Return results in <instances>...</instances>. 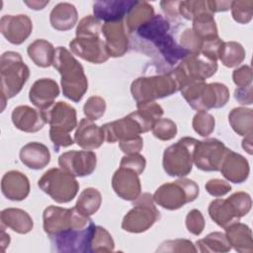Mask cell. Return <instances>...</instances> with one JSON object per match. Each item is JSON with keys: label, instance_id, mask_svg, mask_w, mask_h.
<instances>
[{"label": "cell", "instance_id": "obj_4", "mask_svg": "<svg viewBox=\"0 0 253 253\" xmlns=\"http://www.w3.org/2000/svg\"><path fill=\"white\" fill-rule=\"evenodd\" d=\"M177 91H179V87L170 70L138 77L130 85V93L136 104L153 102L171 96Z\"/></svg>", "mask_w": 253, "mask_h": 253}, {"label": "cell", "instance_id": "obj_37", "mask_svg": "<svg viewBox=\"0 0 253 253\" xmlns=\"http://www.w3.org/2000/svg\"><path fill=\"white\" fill-rule=\"evenodd\" d=\"M102 204V195L100 191L95 188H86L84 189L76 202L75 208L85 215H92L100 209Z\"/></svg>", "mask_w": 253, "mask_h": 253}, {"label": "cell", "instance_id": "obj_17", "mask_svg": "<svg viewBox=\"0 0 253 253\" xmlns=\"http://www.w3.org/2000/svg\"><path fill=\"white\" fill-rule=\"evenodd\" d=\"M41 112L45 124L50 126L49 129L70 132L78 126L76 110L65 102H56Z\"/></svg>", "mask_w": 253, "mask_h": 253}, {"label": "cell", "instance_id": "obj_35", "mask_svg": "<svg viewBox=\"0 0 253 253\" xmlns=\"http://www.w3.org/2000/svg\"><path fill=\"white\" fill-rule=\"evenodd\" d=\"M211 12H204L193 19L192 31L202 41L218 38L217 27Z\"/></svg>", "mask_w": 253, "mask_h": 253}, {"label": "cell", "instance_id": "obj_46", "mask_svg": "<svg viewBox=\"0 0 253 253\" xmlns=\"http://www.w3.org/2000/svg\"><path fill=\"white\" fill-rule=\"evenodd\" d=\"M227 200L233 206L234 210L236 211V212L240 218L242 216L246 215L251 210L252 200L248 193L236 192V193H233L231 196H229L227 198Z\"/></svg>", "mask_w": 253, "mask_h": 253}, {"label": "cell", "instance_id": "obj_42", "mask_svg": "<svg viewBox=\"0 0 253 253\" xmlns=\"http://www.w3.org/2000/svg\"><path fill=\"white\" fill-rule=\"evenodd\" d=\"M192 126L194 130L198 134H200L201 136L207 137L214 130L215 121L213 116L211 115L210 113L205 111H200L194 116Z\"/></svg>", "mask_w": 253, "mask_h": 253}, {"label": "cell", "instance_id": "obj_5", "mask_svg": "<svg viewBox=\"0 0 253 253\" xmlns=\"http://www.w3.org/2000/svg\"><path fill=\"white\" fill-rule=\"evenodd\" d=\"M200 193L198 184L181 177L174 182L162 184L152 195L155 204L168 211H176L194 202Z\"/></svg>", "mask_w": 253, "mask_h": 253}, {"label": "cell", "instance_id": "obj_43", "mask_svg": "<svg viewBox=\"0 0 253 253\" xmlns=\"http://www.w3.org/2000/svg\"><path fill=\"white\" fill-rule=\"evenodd\" d=\"M152 133L153 135L160 139V140H170L174 138L177 134V126L176 124L167 118H160L157 120L152 128Z\"/></svg>", "mask_w": 253, "mask_h": 253}, {"label": "cell", "instance_id": "obj_58", "mask_svg": "<svg viewBox=\"0 0 253 253\" xmlns=\"http://www.w3.org/2000/svg\"><path fill=\"white\" fill-rule=\"evenodd\" d=\"M210 10L211 13H217V12H224L230 9V5L232 1H216V0H208Z\"/></svg>", "mask_w": 253, "mask_h": 253}, {"label": "cell", "instance_id": "obj_2", "mask_svg": "<svg viewBox=\"0 0 253 253\" xmlns=\"http://www.w3.org/2000/svg\"><path fill=\"white\" fill-rule=\"evenodd\" d=\"M180 92L189 106L198 112L221 108L229 100L227 86L218 82L189 83L183 86Z\"/></svg>", "mask_w": 253, "mask_h": 253}, {"label": "cell", "instance_id": "obj_9", "mask_svg": "<svg viewBox=\"0 0 253 253\" xmlns=\"http://www.w3.org/2000/svg\"><path fill=\"white\" fill-rule=\"evenodd\" d=\"M198 139L190 136L180 138L163 152V169L171 177H185L192 171L193 154Z\"/></svg>", "mask_w": 253, "mask_h": 253}, {"label": "cell", "instance_id": "obj_11", "mask_svg": "<svg viewBox=\"0 0 253 253\" xmlns=\"http://www.w3.org/2000/svg\"><path fill=\"white\" fill-rule=\"evenodd\" d=\"M153 124L144 119L138 111L117 121L105 124L102 128L105 133V140L109 143L121 142L140 135V133L149 131Z\"/></svg>", "mask_w": 253, "mask_h": 253}, {"label": "cell", "instance_id": "obj_27", "mask_svg": "<svg viewBox=\"0 0 253 253\" xmlns=\"http://www.w3.org/2000/svg\"><path fill=\"white\" fill-rule=\"evenodd\" d=\"M19 157L21 162L30 169H43L50 162V152L48 148L37 141H32L25 144L20 152Z\"/></svg>", "mask_w": 253, "mask_h": 253}, {"label": "cell", "instance_id": "obj_57", "mask_svg": "<svg viewBox=\"0 0 253 253\" xmlns=\"http://www.w3.org/2000/svg\"><path fill=\"white\" fill-rule=\"evenodd\" d=\"M180 1H161L160 6L164 14L167 16V20H177L179 15L178 11V6H179Z\"/></svg>", "mask_w": 253, "mask_h": 253}, {"label": "cell", "instance_id": "obj_45", "mask_svg": "<svg viewBox=\"0 0 253 253\" xmlns=\"http://www.w3.org/2000/svg\"><path fill=\"white\" fill-rule=\"evenodd\" d=\"M102 23L93 15H88L80 20L76 28V37L102 35Z\"/></svg>", "mask_w": 253, "mask_h": 253}, {"label": "cell", "instance_id": "obj_32", "mask_svg": "<svg viewBox=\"0 0 253 253\" xmlns=\"http://www.w3.org/2000/svg\"><path fill=\"white\" fill-rule=\"evenodd\" d=\"M27 52L37 66L45 68L52 65L55 48L49 42L43 39H38L29 44Z\"/></svg>", "mask_w": 253, "mask_h": 253}, {"label": "cell", "instance_id": "obj_54", "mask_svg": "<svg viewBox=\"0 0 253 253\" xmlns=\"http://www.w3.org/2000/svg\"><path fill=\"white\" fill-rule=\"evenodd\" d=\"M70 132H63L49 129V138L53 144L54 151L58 152L60 148L72 145L75 141L69 134Z\"/></svg>", "mask_w": 253, "mask_h": 253}, {"label": "cell", "instance_id": "obj_23", "mask_svg": "<svg viewBox=\"0 0 253 253\" xmlns=\"http://www.w3.org/2000/svg\"><path fill=\"white\" fill-rule=\"evenodd\" d=\"M59 95L57 83L50 78H41L34 82L30 91L29 99L39 110H45L54 104Z\"/></svg>", "mask_w": 253, "mask_h": 253}, {"label": "cell", "instance_id": "obj_39", "mask_svg": "<svg viewBox=\"0 0 253 253\" xmlns=\"http://www.w3.org/2000/svg\"><path fill=\"white\" fill-rule=\"evenodd\" d=\"M115 249V242L109 231L99 225H96L91 242V253L112 252Z\"/></svg>", "mask_w": 253, "mask_h": 253}, {"label": "cell", "instance_id": "obj_44", "mask_svg": "<svg viewBox=\"0 0 253 253\" xmlns=\"http://www.w3.org/2000/svg\"><path fill=\"white\" fill-rule=\"evenodd\" d=\"M106 101L100 96H91L83 106V112L86 119L97 121L103 117L106 111Z\"/></svg>", "mask_w": 253, "mask_h": 253}, {"label": "cell", "instance_id": "obj_21", "mask_svg": "<svg viewBox=\"0 0 253 253\" xmlns=\"http://www.w3.org/2000/svg\"><path fill=\"white\" fill-rule=\"evenodd\" d=\"M136 2L134 0L96 1L93 4V16L104 23L123 21Z\"/></svg>", "mask_w": 253, "mask_h": 253}, {"label": "cell", "instance_id": "obj_60", "mask_svg": "<svg viewBox=\"0 0 253 253\" xmlns=\"http://www.w3.org/2000/svg\"><path fill=\"white\" fill-rule=\"evenodd\" d=\"M24 3L33 10H42L43 9L49 1H24Z\"/></svg>", "mask_w": 253, "mask_h": 253}, {"label": "cell", "instance_id": "obj_26", "mask_svg": "<svg viewBox=\"0 0 253 253\" xmlns=\"http://www.w3.org/2000/svg\"><path fill=\"white\" fill-rule=\"evenodd\" d=\"M11 118L16 128L24 132H37L41 130L45 124L41 110L38 111L27 105L14 108Z\"/></svg>", "mask_w": 253, "mask_h": 253}, {"label": "cell", "instance_id": "obj_6", "mask_svg": "<svg viewBox=\"0 0 253 253\" xmlns=\"http://www.w3.org/2000/svg\"><path fill=\"white\" fill-rule=\"evenodd\" d=\"M216 70L217 61L202 53H189L170 71L180 91L183 86L189 83L206 81V79L214 75Z\"/></svg>", "mask_w": 253, "mask_h": 253}, {"label": "cell", "instance_id": "obj_33", "mask_svg": "<svg viewBox=\"0 0 253 253\" xmlns=\"http://www.w3.org/2000/svg\"><path fill=\"white\" fill-rule=\"evenodd\" d=\"M154 8L146 1H137L126 16V30L127 34L133 33L139 26L146 23L154 16Z\"/></svg>", "mask_w": 253, "mask_h": 253}, {"label": "cell", "instance_id": "obj_59", "mask_svg": "<svg viewBox=\"0 0 253 253\" xmlns=\"http://www.w3.org/2000/svg\"><path fill=\"white\" fill-rule=\"evenodd\" d=\"M10 243V235L8 233H6L5 229H4V225L1 224V241H0V245H1V251L4 252L6 250V248L9 246Z\"/></svg>", "mask_w": 253, "mask_h": 253}, {"label": "cell", "instance_id": "obj_52", "mask_svg": "<svg viewBox=\"0 0 253 253\" xmlns=\"http://www.w3.org/2000/svg\"><path fill=\"white\" fill-rule=\"evenodd\" d=\"M206 191L213 197L219 198L222 197L224 195H226L227 193H229L231 191V186L230 184L225 181V180H221V179H211L209 180L206 185H205Z\"/></svg>", "mask_w": 253, "mask_h": 253}, {"label": "cell", "instance_id": "obj_51", "mask_svg": "<svg viewBox=\"0 0 253 253\" xmlns=\"http://www.w3.org/2000/svg\"><path fill=\"white\" fill-rule=\"evenodd\" d=\"M120 166L126 167L129 169L134 170L138 175H140L146 166V160L143 155L139 153H133V154H126L121 162Z\"/></svg>", "mask_w": 253, "mask_h": 253}, {"label": "cell", "instance_id": "obj_1", "mask_svg": "<svg viewBox=\"0 0 253 253\" xmlns=\"http://www.w3.org/2000/svg\"><path fill=\"white\" fill-rule=\"evenodd\" d=\"M52 66L61 76V87L64 97L77 103L88 90V80L81 63L63 46L55 48Z\"/></svg>", "mask_w": 253, "mask_h": 253}, {"label": "cell", "instance_id": "obj_16", "mask_svg": "<svg viewBox=\"0 0 253 253\" xmlns=\"http://www.w3.org/2000/svg\"><path fill=\"white\" fill-rule=\"evenodd\" d=\"M58 165L74 177L89 176L96 169L97 156L92 150H69L58 157Z\"/></svg>", "mask_w": 253, "mask_h": 253}, {"label": "cell", "instance_id": "obj_38", "mask_svg": "<svg viewBox=\"0 0 253 253\" xmlns=\"http://www.w3.org/2000/svg\"><path fill=\"white\" fill-rule=\"evenodd\" d=\"M199 251L203 253L207 252H228L231 249V246L225 236V233L214 231L208 234L206 237L199 239L197 241Z\"/></svg>", "mask_w": 253, "mask_h": 253}, {"label": "cell", "instance_id": "obj_50", "mask_svg": "<svg viewBox=\"0 0 253 253\" xmlns=\"http://www.w3.org/2000/svg\"><path fill=\"white\" fill-rule=\"evenodd\" d=\"M185 223L188 231L193 235H197V236L203 232L206 224L204 215L199 210H196V209L188 212Z\"/></svg>", "mask_w": 253, "mask_h": 253}, {"label": "cell", "instance_id": "obj_30", "mask_svg": "<svg viewBox=\"0 0 253 253\" xmlns=\"http://www.w3.org/2000/svg\"><path fill=\"white\" fill-rule=\"evenodd\" d=\"M78 20V13L75 6L68 2L56 4L49 15L51 27L57 31L71 30Z\"/></svg>", "mask_w": 253, "mask_h": 253}, {"label": "cell", "instance_id": "obj_29", "mask_svg": "<svg viewBox=\"0 0 253 253\" xmlns=\"http://www.w3.org/2000/svg\"><path fill=\"white\" fill-rule=\"evenodd\" d=\"M1 224L11 228L13 231L26 234L34 227V221L31 215L24 210L18 208H8L0 213Z\"/></svg>", "mask_w": 253, "mask_h": 253}, {"label": "cell", "instance_id": "obj_15", "mask_svg": "<svg viewBox=\"0 0 253 253\" xmlns=\"http://www.w3.org/2000/svg\"><path fill=\"white\" fill-rule=\"evenodd\" d=\"M69 47L72 53L94 64L103 63L110 57L101 35L75 37L69 42Z\"/></svg>", "mask_w": 253, "mask_h": 253}, {"label": "cell", "instance_id": "obj_25", "mask_svg": "<svg viewBox=\"0 0 253 253\" xmlns=\"http://www.w3.org/2000/svg\"><path fill=\"white\" fill-rule=\"evenodd\" d=\"M105 140V133L102 126L94 124L93 121L82 119L76 127L74 141L84 150L99 148Z\"/></svg>", "mask_w": 253, "mask_h": 253}, {"label": "cell", "instance_id": "obj_13", "mask_svg": "<svg viewBox=\"0 0 253 253\" xmlns=\"http://www.w3.org/2000/svg\"><path fill=\"white\" fill-rule=\"evenodd\" d=\"M227 149L224 143L216 138L198 140L193 154L194 164L202 171H219Z\"/></svg>", "mask_w": 253, "mask_h": 253}, {"label": "cell", "instance_id": "obj_12", "mask_svg": "<svg viewBox=\"0 0 253 253\" xmlns=\"http://www.w3.org/2000/svg\"><path fill=\"white\" fill-rule=\"evenodd\" d=\"M96 224L93 222L85 228H72L50 236L51 251L59 253H91V242Z\"/></svg>", "mask_w": 253, "mask_h": 253}, {"label": "cell", "instance_id": "obj_40", "mask_svg": "<svg viewBox=\"0 0 253 253\" xmlns=\"http://www.w3.org/2000/svg\"><path fill=\"white\" fill-rule=\"evenodd\" d=\"M179 15L186 20L193 21L198 15L204 12H211L210 10L208 0H188L180 1L178 6ZM213 14V13H212Z\"/></svg>", "mask_w": 253, "mask_h": 253}, {"label": "cell", "instance_id": "obj_31", "mask_svg": "<svg viewBox=\"0 0 253 253\" xmlns=\"http://www.w3.org/2000/svg\"><path fill=\"white\" fill-rule=\"evenodd\" d=\"M208 211L210 217L218 226L224 229L240 219L233 206L227 199L218 198L213 200L211 202Z\"/></svg>", "mask_w": 253, "mask_h": 253}, {"label": "cell", "instance_id": "obj_47", "mask_svg": "<svg viewBox=\"0 0 253 253\" xmlns=\"http://www.w3.org/2000/svg\"><path fill=\"white\" fill-rule=\"evenodd\" d=\"M157 252H197L198 249L194 243L188 239L167 240L161 243L157 248Z\"/></svg>", "mask_w": 253, "mask_h": 253}, {"label": "cell", "instance_id": "obj_48", "mask_svg": "<svg viewBox=\"0 0 253 253\" xmlns=\"http://www.w3.org/2000/svg\"><path fill=\"white\" fill-rule=\"evenodd\" d=\"M137 111L150 123L154 125V123L159 120L163 116L162 107L157 104L155 101L153 102H145V103H137L136 104Z\"/></svg>", "mask_w": 253, "mask_h": 253}, {"label": "cell", "instance_id": "obj_56", "mask_svg": "<svg viewBox=\"0 0 253 253\" xmlns=\"http://www.w3.org/2000/svg\"><path fill=\"white\" fill-rule=\"evenodd\" d=\"M234 98L241 105H251L253 103L252 85L247 87H237L234 91Z\"/></svg>", "mask_w": 253, "mask_h": 253}, {"label": "cell", "instance_id": "obj_41", "mask_svg": "<svg viewBox=\"0 0 253 253\" xmlns=\"http://www.w3.org/2000/svg\"><path fill=\"white\" fill-rule=\"evenodd\" d=\"M232 18L239 24H248L253 16L252 0H236L230 5Z\"/></svg>", "mask_w": 253, "mask_h": 253}, {"label": "cell", "instance_id": "obj_14", "mask_svg": "<svg viewBox=\"0 0 253 253\" xmlns=\"http://www.w3.org/2000/svg\"><path fill=\"white\" fill-rule=\"evenodd\" d=\"M170 32V22L162 15H154L146 23L139 26L129 36L133 48L146 53L149 47L161 37Z\"/></svg>", "mask_w": 253, "mask_h": 253}, {"label": "cell", "instance_id": "obj_18", "mask_svg": "<svg viewBox=\"0 0 253 253\" xmlns=\"http://www.w3.org/2000/svg\"><path fill=\"white\" fill-rule=\"evenodd\" d=\"M33 23L25 14L4 15L0 19V32L12 44L23 43L32 34Z\"/></svg>", "mask_w": 253, "mask_h": 253}, {"label": "cell", "instance_id": "obj_24", "mask_svg": "<svg viewBox=\"0 0 253 253\" xmlns=\"http://www.w3.org/2000/svg\"><path fill=\"white\" fill-rule=\"evenodd\" d=\"M31 186L28 177L20 171L6 172L1 180V192L10 201H23L30 194Z\"/></svg>", "mask_w": 253, "mask_h": 253}, {"label": "cell", "instance_id": "obj_22", "mask_svg": "<svg viewBox=\"0 0 253 253\" xmlns=\"http://www.w3.org/2000/svg\"><path fill=\"white\" fill-rule=\"evenodd\" d=\"M219 171L227 181L240 184L245 182L248 178L250 168L244 156L228 148L221 162Z\"/></svg>", "mask_w": 253, "mask_h": 253}, {"label": "cell", "instance_id": "obj_10", "mask_svg": "<svg viewBox=\"0 0 253 253\" xmlns=\"http://www.w3.org/2000/svg\"><path fill=\"white\" fill-rule=\"evenodd\" d=\"M132 206L122 221V228L127 232H144L160 218V211L149 193L141 194L133 201Z\"/></svg>", "mask_w": 253, "mask_h": 253}, {"label": "cell", "instance_id": "obj_53", "mask_svg": "<svg viewBox=\"0 0 253 253\" xmlns=\"http://www.w3.org/2000/svg\"><path fill=\"white\" fill-rule=\"evenodd\" d=\"M232 79L237 87L252 85V69L249 65H241L232 72Z\"/></svg>", "mask_w": 253, "mask_h": 253}, {"label": "cell", "instance_id": "obj_61", "mask_svg": "<svg viewBox=\"0 0 253 253\" xmlns=\"http://www.w3.org/2000/svg\"><path fill=\"white\" fill-rule=\"evenodd\" d=\"M242 147L243 149L248 153V154H252V133H249L247 135H245L244 139L242 140Z\"/></svg>", "mask_w": 253, "mask_h": 253}, {"label": "cell", "instance_id": "obj_36", "mask_svg": "<svg viewBox=\"0 0 253 253\" xmlns=\"http://www.w3.org/2000/svg\"><path fill=\"white\" fill-rule=\"evenodd\" d=\"M245 49L237 42H223L219 50L218 59L228 68L240 65L245 59Z\"/></svg>", "mask_w": 253, "mask_h": 253}, {"label": "cell", "instance_id": "obj_20", "mask_svg": "<svg viewBox=\"0 0 253 253\" xmlns=\"http://www.w3.org/2000/svg\"><path fill=\"white\" fill-rule=\"evenodd\" d=\"M123 21L103 23L102 36L110 57H121L128 49L129 41Z\"/></svg>", "mask_w": 253, "mask_h": 253}, {"label": "cell", "instance_id": "obj_55", "mask_svg": "<svg viewBox=\"0 0 253 253\" xmlns=\"http://www.w3.org/2000/svg\"><path fill=\"white\" fill-rule=\"evenodd\" d=\"M120 149L125 154H133V153H139V151L143 147V139L140 135L133 137L131 139L124 140L119 142Z\"/></svg>", "mask_w": 253, "mask_h": 253}, {"label": "cell", "instance_id": "obj_28", "mask_svg": "<svg viewBox=\"0 0 253 253\" xmlns=\"http://www.w3.org/2000/svg\"><path fill=\"white\" fill-rule=\"evenodd\" d=\"M225 236L235 251L239 253L253 252L252 231L248 225L237 221L225 228Z\"/></svg>", "mask_w": 253, "mask_h": 253}, {"label": "cell", "instance_id": "obj_8", "mask_svg": "<svg viewBox=\"0 0 253 253\" xmlns=\"http://www.w3.org/2000/svg\"><path fill=\"white\" fill-rule=\"evenodd\" d=\"M40 189L58 204L71 202L79 191L75 177L61 168H51L39 179Z\"/></svg>", "mask_w": 253, "mask_h": 253}, {"label": "cell", "instance_id": "obj_7", "mask_svg": "<svg viewBox=\"0 0 253 253\" xmlns=\"http://www.w3.org/2000/svg\"><path fill=\"white\" fill-rule=\"evenodd\" d=\"M42 226L48 237L57 235L72 228H85L93 223L90 216L81 213L75 207L65 209L49 206L42 213Z\"/></svg>", "mask_w": 253, "mask_h": 253}, {"label": "cell", "instance_id": "obj_34", "mask_svg": "<svg viewBox=\"0 0 253 253\" xmlns=\"http://www.w3.org/2000/svg\"><path fill=\"white\" fill-rule=\"evenodd\" d=\"M228 122L232 129L241 136L253 133V110L250 108L232 109L228 115Z\"/></svg>", "mask_w": 253, "mask_h": 253}, {"label": "cell", "instance_id": "obj_19", "mask_svg": "<svg viewBox=\"0 0 253 253\" xmlns=\"http://www.w3.org/2000/svg\"><path fill=\"white\" fill-rule=\"evenodd\" d=\"M115 193L125 201H134L141 195L139 175L132 169L120 166L112 177Z\"/></svg>", "mask_w": 253, "mask_h": 253}, {"label": "cell", "instance_id": "obj_49", "mask_svg": "<svg viewBox=\"0 0 253 253\" xmlns=\"http://www.w3.org/2000/svg\"><path fill=\"white\" fill-rule=\"evenodd\" d=\"M203 41L196 36L192 29H186L180 36L179 43L189 53H199Z\"/></svg>", "mask_w": 253, "mask_h": 253}, {"label": "cell", "instance_id": "obj_3", "mask_svg": "<svg viewBox=\"0 0 253 253\" xmlns=\"http://www.w3.org/2000/svg\"><path fill=\"white\" fill-rule=\"evenodd\" d=\"M1 103L3 112L7 100L15 97L27 83L30 69L22 55L16 51H5L0 57Z\"/></svg>", "mask_w": 253, "mask_h": 253}]
</instances>
